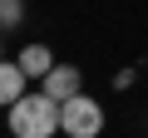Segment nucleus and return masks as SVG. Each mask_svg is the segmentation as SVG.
I'll list each match as a JSON object with an SVG mask.
<instances>
[{
	"mask_svg": "<svg viewBox=\"0 0 148 138\" xmlns=\"http://www.w3.org/2000/svg\"><path fill=\"white\" fill-rule=\"evenodd\" d=\"M54 128H59V99H49L45 89L10 104V133L15 138H49Z\"/></svg>",
	"mask_w": 148,
	"mask_h": 138,
	"instance_id": "obj_1",
	"label": "nucleus"
},
{
	"mask_svg": "<svg viewBox=\"0 0 148 138\" xmlns=\"http://www.w3.org/2000/svg\"><path fill=\"white\" fill-rule=\"evenodd\" d=\"M59 128L69 138H99L104 133V109L89 99V94H74L59 104Z\"/></svg>",
	"mask_w": 148,
	"mask_h": 138,
	"instance_id": "obj_2",
	"label": "nucleus"
},
{
	"mask_svg": "<svg viewBox=\"0 0 148 138\" xmlns=\"http://www.w3.org/2000/svg\"><path fill=\"white\" fill-rule=\"evenodd\" d=\"M20 20H25V5H20V0H0V35L15 30Z\"/></svg>",
	"mask_w": 148,
	"mask_h": 138,
	"instance_id": "obj_6",
	"label": "nucleus"
},
{
	"mask_svg": "<svg viewBox=\"0 0 148 138\" xmlns=\"http://www.w3.org/2000/svg\"><path fill=\"white\" fill-rule=\"evenodd\" d=\"M20 69H25L30 79H45L49 69H54V54H49L45 44H25V49H20Z\"/></svg>",
	"mask_w": 148,
	"mask_h": 138,
	"instance_id": "obj_5",
	"label": "nucleus"
},
{
	"mask_svg": "<svg viewBox=\"0 0 148 138\" xmlns=\"http://www.w3.org/2000/svg\"><path fill=\"white\" fill-rule=\"evenodd\" d=\"M45 94H49V99H59V104H64V99H74V94H84V89H79V69L54 64L49 74H45Z\"/></svg>",
	"mask_w": 148,
	"mask_h": 138,
	"instance_id": "obj_3",
	"label": "nucleus"
},
{
	"mask_svg": "<svg viewBox=\"0 0 148 138\" xmlns=\"http://www.w3.org/2000/svg\"><path fill=\"white\" fill-rule=\"evenodd\" d=\"M25 69H20V59L10 64V59H0V104H15V99H25Z\"/></svg>",
	"mask_w": 148,
	"mask_h": 138,
	"instance_id": "obj_4",
	"label": "nucleus"
}]
</instances>
